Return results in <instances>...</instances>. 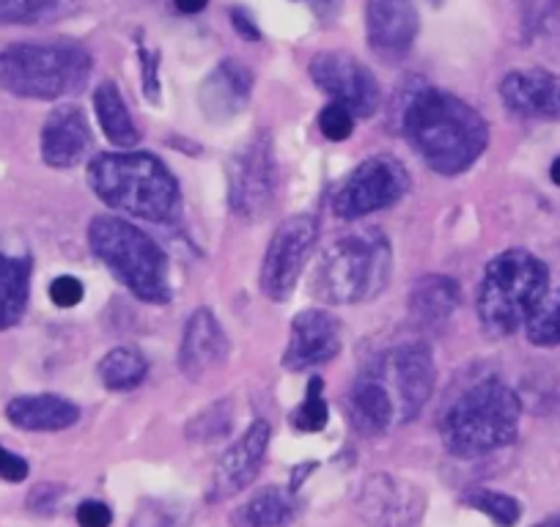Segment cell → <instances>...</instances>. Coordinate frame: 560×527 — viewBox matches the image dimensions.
Instances as JSON below:
<instances>
[{
    "label": "cell",
    "instance_id": "cell-1",
    "mask_svg": "<svg viewBox=\"0 0 560 527\" xmlns=\"http://www.w3.org/2000/svg\"><path fill=\"white\" fill-rule=\"evenodd\" d=\"M401 127L423 163L443 176L465 174L489 143V127L481 113L434 85L412 91L401 110Z\"/></svg>",
    "mask_w": 560,
    "mask_h": 527
},
{
    "label": "cell",
    "instance_id": "cell-2",
    "mask_svg": "<svg viewBox=\"0 0 560 527\" xmlns=\"http://www.w3.org/2000/svg\"><path fill=\"white\" fill-rule=\"evenodd\" d=\"M89 185L105 207L149 223H174L182 192L174 174L149 152L100 154L89 165Z\"/></svg>",
    "mask_w": 560,
    "mask_h": 527
},
{
    "label": "cell",
    "instance_id": "cell-3",
    "mask_svg": "<svg viewBox=\"0 0 560 527\" xmlns=\"http://www.w3.org/2000/svg\"><path fill=\"white\" fill-rule=\"evenodd\" d=\"M393 272L390 242L382 231L360 229L336 236L322 250L311 276V292L325 305L369 303Z\"/></svg>",
    "mask_w": 560,
    "mask_h": 527
},
{
    "label": "cell",
    "instance_id": "cell-4",
    "mask_svg": "<svg viewBox=\"0 0 560 527\" xmlns=\"http://www.w3.org/2000/svg\"><path fill=\"white\" fill-rule=\"evenodd\" d=\"M520 421L522 405L516 393L503 382L487 379L456 396L440 421V434L451 454L476 459L514 443Z\"/></svg>",
    "mask_w": 560,
    "mask_h": 527
},
{
    "label": "cell",
    "instance_id": "cell-5",
    "mask_svg": "<svg viewBox=\"0 0 560 527\" xmlns=\"http://www.w3.org/2000/svg\"><path fill=\"white\" fill-rule=\"evenodd\" d=\"M91 67L78 42H23L0 52V89L23 99H63L89 83Z\"/></svg>",
    "mask_w": 560,
    "mask_h": 527
},
{
    "label": "cell",
    "instance_id": "cell-6",
    "mask_svg": "<svg viewBox=\"0 0 560 527\" xmlns=\"http://www.w3.org/2000/svg\"><path fill=\"white\" fill-rule=\"evenodd\" d=\"M89 245L107 270L143 303L163 305L171 300V264L163 247L138 225L121 218H94Z\"/></svg>",
    "mask_w": 560,
    "mask_h": 527
},
{
    "label": "cell",
    "instance_id": "cell-7",
    "mask_svg": "<svg viewBox=\"0 0 560 527\" xmlns=\"http://www.w3.org/2000/svg\"><path fill=\"white\" fill-rule=\"evenodd\" d=\"M549 292V270L527 250H505L492 258L478 289V319L492 336H511Z\"/></svg>",
    "mask_w": 560,
    "mask_h": 527
},
{
    "label": "cell",
    "instance_id": "cell-8",
    "mask_svg": "<svg viewBox=\"0 0 560 527\" xmlns=\"http://www.w3.org/2000/svg\"><path fill=\"white\" fill-rule=\"evenodd\" d=\"M371 374L382 382V387L390 396L393 410H396V426L415 421L420 415V410L427 407L429 396L434 390V379H438L432 349L420 341L390 349L371 368Z\"/></svg>",
    "mask_w": 560,
    "mask_h": 527
},
{
    "label": "cell",
    "instance_id": "cell-9",
    "mask_svg": "<svg viewBox=\"0 0 560 527\" xmlns=\"http://www.w3.org/2000/svg\"><path fill=\"white\" fill-rule=\"evenodd\" d=\"M229 176V203L242 220H258L269 212L278 185L275 168L272 138L267 132H256L247 143H242L225 165Z\"/></svg>",
    "mask_w": 560,
    "mask_h": 527
},
{
    "label": "cell",
    "instance_id": "cell-10",
    "mask_svg": "<svg viewBox=\"0 0 560 527\" xmlns=\"http://www.w3.org/2000/svg\"><path fill=\"white\" fill-rule=\"evenodd\" d=\"M407 190V168L390 154H374L343 179L332 198V212L341 220L365 218L398 203Z\"/></svg>",
    "mask_w": 560,
    "mask_h": 527
},
{
    "label": "cell",
    "instance_id": "cell-11",
    "mask_svg": "<svg viewBox=\"0 0 560 527\" xmlns=\"http://www.w3.org/2000/svg\"><path fill=\"white\" fill-rule=\"evenodd\" d=\"M316 239H319V223L311 214H294L280 223L264 256L261 276H258L264 297L283 303L294 292L300 272L314 253Z\"/></svg>",
    "mask_w": 560,
    "mask_h": 527
},
{
    "label": "cell",
    "instance_id": "cell-12",
    "mask_svg": "<svg viewBox=\"0 0 560 527\" xmlns=\"http://www.w3.org/2000/svg\"><path fill=\"white\" fill-rule=\"evenodd\" d=\"M311 80L332 102L349 107L352 116H374L380 107V83L360 58L341 50L316 52L311 58Z\"/></svg>",
    "mask_w": 560,
    "mask_h": 527
},
{
    "label": "cell",
    "instance_id": "cell-13",
    "mask_svg": "<svg viewBox=\"0 0 560 527\" xmlns=\"http://www.w3.org/2000/svg\"><path fill=\"white\" fill-rule=\"evenodd\" d=\"M358 511L369 527H418L427 514V494L418 483L374 472L360 487Z\"/></svg>",
    "mask_w": 560,
    "mask_h": 527
},
{
    "label": "cell",
    "instance_id": "cell-14",
    "mask_svg": "<svg viewBox=\"0 0 560 527\" xmlns=\"http://www.w3.org/2000/svg\"><path fill=\"white\" fill-rule=\"evenodd\" d=\"M341 352V321L325 308L303 311L292 319V336L283 352V368L305 371Z\"/></svg>",
    "mask_w": 560,
    "mask_h": 527
},
{
    "label": "cell",
    "instance_id": "cell-15",
    "mask_svg": "<svg viewBox=\"0 0 560 527\" xmlns=\"http://www.w3.org/2000/svg\"><path fill=\"white\" fill-rule=\"evenodd\" d=\"M365 36L371 50L385 61L407 56L418 36L412 0H365Z\"/></svg>",
    "mask_w": 560,
    "mask_h": 527
},
{
    "label": "cell",
    "instance_id": "cell-16",
    "mask_svg": "<svg viewBox=\"0 0 560 527\" xmlns=\"http://www.w3.org/2000/svg\"><path fill=\"white\" fill-rule=\"evenodd\" d=\"M269 445V423L256 421L250 423L245 434L220 456L218 467H214L212 476V500H229L236 492L250 487L256 481L258 470H261L264 454H267Z\"/></svg>",
    "mask_w": 560,
    "mask_h": 527
},
{
    "label": "cell",
    "instance_id": "cell-17",
    "mask_svg": "<svg viewBox=\"0 0 560 527\" xmlns=\"http://www.w3.org/2000/svg\"><path fill=\"white\" fill-rule=\"evenodd\" d=\"M500 96L516 116L560 121V74L547 69H516L503 78Z\"/></svg>",
    "mask_w": 560,
    "mask_h": 527
},
{
    "label": "cell",
    "instance_id": "cell-18",
    "mask_svg": "<svg viewBox=\"0 0 560 527\" xmlns=\"http://www.w3.org/2000/svg\"><path fill=\"white\" fill-rule=\"evenodd\" d=\"M229 360V338L209 308H198L187 319L179 349V368L187 379H203Z\"/></svg>",
    "mask_w": 560,
    "mask_h": 527
},
{
    "label": "cell",
    "instance_id": "cell-19",
    "mask_svg": "<svg viewBox=\"0 0 560 527\" xmlns=\"http://www.w3.org/2000/svg\"><path fill=\"white\" fill-rule=\"evenodd\" d=\"M91 152V129L78 105H61L42 127V157L50 168H74Z\"/></svg>",
    "mask_w": 560,
    "mask_h": 527
},
{
    "label": "cell",
    "instance_id": "cell-20",
    "mask_svg": "<svg viewBox=\"0 0 560 527\" xmlns=\"http://www.w3.org/2000/svg\"><path fill=\"white\" fill-rule=\"evenodd\" d=\"M253 94V72L236 58H225L214 72L201 83L198 105H201L207 121L223 124L240 116L247 107Z\"/></svg>",
    "mask_w": 560,
    "mask_h": 527
},
{
    "label": "cell",
    "instance_id": "cell-21",
    "mask_svg": "<svg viewBox=\"0 0 560 527\" xmlns=\"http://www.w3.org/2000/svg\"><path fill=\"white\" fill-rule=\"evenodd\" d=\"M347 412L354 432L365 434V437H380V434L396 429V410H393L390 396L371 371L358 376V382L349 390Z\"/></svg>",
    "mask_w": 560,
    "mask_h": 527
},
{
    "label": "cell",
    "instance_id": "cell-22",
    "mask_svg": "<svg viewBox=\"0 0 560 527\" xmlns=\"http://www.w3.org/2000/svg\"><path fill=\"white\" fill-rule=\"evenodd\" d=\"M7 418L23 432H63L78 423L80 410L63 396L39 393V396H18L9 401Z\"/></svg>",
    "mask_w": 560,
    "mask_h": 527
},
{
    "label": "cell",
    "instance_id": "cell-23",
    "mask_svg": "<svg viewBox=\"0 0 560 527\" xmlns=\"http://www.w3.org/2000/svg\"><path fill=\"white\" fill-rule=\"evenodd\" d=\"M409 316L420 327H440L454 316L462 303V289L448 276L420 278L407 297Z\"/></svg>",
    "mask_w": 560,
    "mask_h": 527
},
{
    "label": "cell",
    "instance_id": "cell-24",
    "mask_svg": "<svg viewBox=\"0 0 560 527\" xmlns=\"http://www.w3.org/2000/svg\"><path fill=\"white\" fill-rule=\"evenodd\" d=\"M298 511L300 503L289 489L264 487L231 511V527H289Z\"/></svg>",
    "mask_w": 560,
    "mask_h": 527
},
{
    "label": "cell",
    "instance_id": "cell-25",
    "mask_svg": "<svg viewBox=\"0 0 560 527\" xmlns=\"http://www.w3.org/2000/svg\"><path fill=\"white\" fill-rule=\"evenodd\" d=\"M31 264L28 253H9L0 247V330L18 325L28 308L31 297Z\"/></svg>",
    "mask_w": 560,
    "mask_h": 527
},
{
    "label": "cell",
    "instance_id": "cell-26",
    "mask_svg": "<svg viewBox=\"0 0 560 527\" xmlns=\"http://www.w3.org/2000/svg\"><path fill=\"white\" fill-rule=\"evenodd\" d=\"M94 110L100 118V127L105 129V138L118 149H132L140 141V132L132 121L127 102L116 83H102L94 94Z\"/></svg>",
    "mask_w": 560,
    "mask_h": 527
},
{
    "label": "cell",
    "instance_id": "cell-27",
    "mask_svg": "<svg viewBox=\"0 0 560 527\" xmlns=\"http://www.w3.org/2000/svg\"><path fill=\"white\" fill-rule=\"evenodd\" d=\"M96 374H100L102 385L107 390H132V387H138L140 382L147 379L149 363L140 349L116 347L100 360Z\"/></svg>",
    "mask_w": 560,
    "mask_h": 527
},
{
    "label": "cell",
    "instance_id": "cell-28",
    "mask_svg": "<svg viewBox=\"0 0 560 527\" xmlns=\"http://www.w3.org/2000/svg\"><path fill=\"white\" fill-rule=\"evenodd\" d=\"M80 0H0V23L3 25H42L72 17Z\"/></svg>",
    "mask_w": 560,
    "mask_h": 527
},
{
    "label": "cell",
    "instance_id": "cell-29",
    "mask_svg": "<svg viewBox=\"0 0 560 527\" xmlns=\"http://www.w3.org/2000/svg\"><path fill=\"white\" fill-rule=\"evenodd\" d=\"M525 332L536 347H558L560 343V289L547 292L541 303L527 316Z\"/></svg>",
    "mask_w": 560,
    "mask_h": 527
},
{
    "label": "cell",
    "instance_id": "cell-30",
    "mask_svg": "<svg viewBox=\"0 0 560 527\" xmlns=\"http://www.w3.org/2000/svg\"><path fill=\"white\" fill-rule=\"evenodd\" d=\"M231 418H234L231 401H218L187 423V437H190V443H212V440L225 437L231 432Z\"/></svg>",
    "mask_w": 560,
    "mask_h": 527
},
{
    "label": "cell",
    "instance_id": "cell-31",
    "mask_svg": "<svg viewBox=\"0 0 560 527\" xmlns=\"http://www.w3.org/2000/svg\"><path fill=\"white\" fill-rule=\"evenodd\" d=\"M292 423L298 432H322L327 426V401H325V382L322 376H311L305 401L294 410Z\"/></svg>",
    "mask_w": 560,
    "mask_h": 527
},
{
    "label": "cell",
    "instance_id": "cell-32",
    "mask_svg": "<svg viewBox=\"0 0 560 527\" xmlns=\"http://www.w3.org/2000/svg\"><path fill=\"white\" fill-rule=\"evenodd\" d=\"M467 503H470L476 511H481V514H487L498 527H514L522 516L520 500H514L511 494H503V492H489V489H481V492L470 494Z\"/></svg>",
    "mask_w": 560,
    "mask_h": 527
},
{
    "label": "cell",
    "instance_id": "cell-33",
    "mask_svg": "<svg viewBox=\"0 0 560 527\" xmlns=\"http://www.w3.org/2000/svg\"><path fill=\"white\" fill-rule=\"evenodd\" d=\"M187 514L168 500H140L129 527H185Z\"/></svg>",
    "mask_w": 560,
    "mask_h": 527
},
{
    "label": "cell",
    "instance_id": "cell-34",
    "mask_svg": "<svg viewBox=\"0 0 560 527\" xmlns=\"http://www.w3.org/2000/svg\"><path fill=\"white\" fill-rule=\"evenodd\" d=\"M319 129L322 136L327 138V141L332 143H341L347 141L349 136H352L354 129V116L349 107L338 105V102H330V105L325 107V110L319 113Z\"/></svg>",
    "mask_w": 560,
    "mask_h": 527
},
{
    "label": "cell",
    "instance_id": "cell-35",
    "mask_svg": "<svg viewBox=\"0 0 560 527\" xmlns=\"http://www.w3.org/2000/svg\"><path fill=\"white\" fill-rule=\"evenodd\" d=\"M85 289L78 278L61 276L50 283V300L58 305V308H74V305L83 303Z\"/></svg>",
    "mask_w": 560,
    "mask_h": 527
},
{
    "label": "cell",
    "instance_id": "cell-36",
    "mask_svg": "<svg viewBox=\"0 0 560 527\" xmlns=\"http://www.w3.org/2000/svg\"><path fill=\"white\" fill-rule=\"evenodd\" d=\"M113 511L102 500H85L78 505V525L80 527H110Z\"/></svg>",
    "mask_w": 560,
    "mask_h": 527
},
{
    "label": "cell",
    "instance_id": "cell-37",
    "mask_svg": "<svg viewBox=\"0 0 560 527\" xmlns=\"http://www.w3.org/2000/svg\"><path fill=\"white\" fill-rule=\"evenodd\" d=\"M140 67H143V94L147 99L160 102V78H158V52L149 50L147 45H140L138 50Z\"/></svg>",
    "mask_w": 560,
    "mask_h": 527
},
{
    "label": "cell",
    "instance_id": "cell-38",
    "mask_svg": "<svg viewBox=\"0 0 560 527\" xmlns=\"http://www.w3.org/2000/svg\"><path fill=\"white\" fill-rule=\"evenodd\" d=\"M558 7H560V0H522L527 28H541V25L558 12Z\"/></svg>",
    "mask_w": 560,
    "mask_h": 527
},
{
    "label": "cell",
    "instance_id": "cell-39",
    "mask_svg": "<svg viewBox=\"0 0 560 527\" xmlns=\"http://www.w3.org/2000/svg\"><path fill=\"white\" fill-rule=\"evenodd\" d=\"M0 478L9 483H20L28 478V461L12 450L0 448Z\"/></svg>",
    "mask_w": 560,
    "mask_h": 527
},
{
    "label": "cell",
    "instance_id": "cell-40",
    "mask_svg": "<svg viewBox=\"0 0 560 527\" xmlns=\"http://www.w3.org/2000/svg\"><path fill=\"white\" fill-rule=\"evenodd\" d=\"M231 23H234L236 34L245 36L247 42H258V39H261V34H258L256 23H253L250 14H247L245 9H234V12H231Z\"/></svg>",
    "mask_w": 560,
    "mask_h": 527
},
{
    "label": "cell",
    "instance_id": "cell-41",
    "mask_svg": "<svg viewBox=\"0 0 560 527\" xmlns=\"http://www.w3.org/2000/svg\"><path fill=\"white\" fill-rule=\"evenodd\" d=\"M308 3H311V9L316 12V17L325 20V23H327V20L336 17L343 0H308Z\"/></svg>",
    "mask_w": 560,
    "mask_h": 527
},
{
    "label": "cell",
    "instance_id": "cell-42",
    "mask_svg": "<svg viewBox=\"0 0 560 527\" xmlns=\"http://www.w3.org/2000/svg\"><path fill=\"white\" fill-rule=\"evenodd\" d=\"M209 0H176V9H179L182 14H198L207 9Z\"/></svg>",
    "mask_w": 560,
    "mask_h": 527
},
{
    "label": "cell",
    "instance_id": "cell-43",
    "mask_svg": "<svg viewBox=\"0 0 560 527\" xmlns=\"http://www.w3.org/2000/svg\"><path fill=\"white\" fill-rule=\"evenodd\" d=\"M549 176H552V181H555V185L560 187V157L555 160V163H552V168H549Z\"/></svg>",
    "mask_w": 560,
    "mask_h": 527
},
{
    "label": "cell",
    "instance_id": "cell-44",
    "mask_svg": "<svg viewBox=\"0 0 560 527\" xmlns=\"http://www.w3.org/2000/svg\"><path fill=\"white\" fill-rule=\"evenodd\" d=\"M536 527H560V519H552V522H544V525H536Z\"/></svg>",
    "mask_w": 560,
    "mask_h": 527
}]
</instances>
